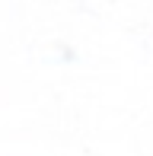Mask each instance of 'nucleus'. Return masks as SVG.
<instances>
[]
</instances>
